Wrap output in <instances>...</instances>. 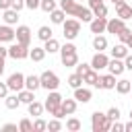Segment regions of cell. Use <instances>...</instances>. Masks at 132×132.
Returning a JSON list of instances; mask_svg holds the SVG:
<instances>
[{"label":"cell","instance_id":"cell-1","mask_svg":"<svg viewBox=\"0 0 132 132\" xmlns=\"http://www.w3.org/2000/svg\"><path fill=\"white\" fill-rule=\"evenodd\" d=\"M111 118L107 113H101V111H93L91 116V130L93 132H109L111 130Z\"/></svg>","mask_w":132,"mask_h":132},{"label":"cell","instance_id":"cell-2","mask_svg":"<svg viewBox=\"0 0 132 132\" xmlns=\"http://www.w3.org/2000/svg\"><path fill=\"white\" fill-rule=\"evenodd\" d=\"M62 35H64V39L66 41H72V39H76V35L80 33V21L78 19H66L64 23H62Z\"/></svg>","mask_w":132,"mask_h":132},{"label":"cell","instance_id":"cell-3","mask_svg":"<svg viewBox=\"0 0 132 132\" xmlns=\"http://www.w3.org/2000/svg\"><path fill=\"white\" fill-rule=\"evenodd\" d=\"M39 80H41V87H43L45 91H56V89L60 87V78H58V74L52 72V70L41 72V74H39Z\"/></svg>","mask_w":132,"mask_h":132},{"label":"cell","instance_id":"cell-4","mask_svg":"<svg viewBox=\"0 0 132 132\" xmlns=\"http://www.w3.org/2000/svg\"><path fill=\"white\" fill-rule=\"evenodd\" d=\"M62 99H64V97L58 93V89H56V91H47V97H45V103H43L45 111H50V113H52L56 107H60V105H62Z\"/></svg>","mask_w":132,"mask_h":132},{"label":"cell","instance_id":"cell-5","mask_svg":"<svg viewBox=\"0 0 132 132\" xmlns=\"http://www.w3.org/2000/svg\"><path fill=\"white\" fill-rule=\"evenodd\" d=\"M8 56L10 58H14V60H25V58H29V45H23V43H12L10 47H8Z\"/></svg>","mask_w":132,"mask_h":132},{"label":"cell","instance_id":"cell-6","mask_svg":"<svg viewBox=\"0 0 132 132\" xmlns=\"http://www.w3.org/2000/svg\"><path fill=\"white\" fill-rule=\"evenodd\" d=\"M6 85H8L10 91L19 93L21 89H25V74H21V72H12V74L6 78Z\"/></svg>","mask_w":132,"mask_h":132},{"label":"cell","instance_id":"cell-7","mask_svg":"<svg viewBox=\"0 0 132 132\" xmlns=\"http://www.w3.org/2000/svg\"><path fill=\"white\" fill-rule=\"evenodd\" d=\"M89 29H91V33H95V35L105 33V31H107V19H105V16H95V19L89 23Z\"/></svg>","mask_w":132,"mask_h":132},{"label":"cell","instance_id":"cell-8","mask_svg":"<svg viewBox=\"0 0 132 132\" xmlns=\"http://www.w3.org/2000/svg\"><path fill=\"white\" fill-rule=\"evenodd\" d=\"M14 33H16V41L19 43H23V45H29L31 43V29L27 25H19L14 29Z\"/></svg>","mask_w":132,"mask_h":132},{"label":"cell","instance_id":"cell-9","mask_svg":"<svg viewBox=\"0 0 132 132\" xmlns=\"http://www.w3.org/2000/svg\"><path fill=\"white\" fill-rule=\"evenodd\" d=\"M107 64H109V58L103 54V52H97L95 56H93V60H91V68L93 70H103V68H107Z\"/></svg>","mask_w":132,"mask_h":132},{"label":"cell","instance_id":"cell-10","mask_svg":"<svg viewBox=\"0 0 132 132\" xmlns=\"http://www.w3.org/2000/svg\"><path fill=\"white\" fill-rule=\"evenodd\" d=\"M16 39V33H14V29L10 27V25H0V43H10V41H14Z\"/></svg>","mask_w":132,"mask_h":132},{"label":"cell","instance_id":"cell-11","mask_svg":"<svg viewBox=\"0 0 132 132\" xmlns=\"http://www.w3.org/2000/svg\"><path fill=\"white\" fill-rule=\"evenodd\" d=\"M124 27H126V21L120 19V16H113V19L107 21V33H111V35H118Z\"/></svg>","mask_w":132,"mask_h":132},{"label":"cell","instance_id":"cell-12","mask_svg":"<svg viewBox=\"0 0 132 132\" xmlns=\"http://www.w3.org/2000/svg\"><path fill=\"white\" fill-rule=\"evenodd\" d=\"M99 78H101V74L97 72V70H89L85 76H82V82H87L89 87H95V89H101V82H99Z\"/></svg>","mask_w":132,"mask_h":132},{"label":"cell","instance_id":"cell-13","mask_svg":"<svg viewBox=\"0 0 132 132\" xmlns=\"http://www.w3.org/2000/svg\"><path fill=\"white\" fill-rule=\"evenodd\" d=\"M74 16H76L78 21H82V23H91V21L95 19L93 10H91V8H87V6H80V4H78V8H76Z\"/></svg>","mask_w":132,"mask_h":132},{"label":"cell","instance_id":"cell-14","mask_svg":"<svg viewBox=\"0 0 132 132\" xmlns=\"http://www.w3.org/2000/svg\"><path fill=\"white\" fill-rule=\"evenodd\" d=\"M107 70L111 72V74H116V76H120L124 70H126V66H124V60H120V58H109V64H107Z\"/></svg>","mask_w":132,"mask_h":132},{"label":"cell","instance_id":"cell-15","mask_svg":"<svg viewBox=\"0 0 132 132\" xmlns=\"http://www.w3.org/2000/svg\"><path fill=\"white\" fill-rule=\"evenodd\" d=\"M91 97H93L91 89H87V87H76V89H74V99H76L78 103H89Z\"/></svg>","mask_w":132,"mask_h":132},{"label":"cell","instance_id":"cell-16","mask_svg":"<svg viewBox=\"0 0 132 132\" xmlns=\"http://www.w3.org/2000/svg\"><path fill=\"white\" fill-rule=\"evenodd\" d=\"M60 54H62V64H64L66 68L78 64V54H76V52H60Z\"/></svg>","mask_w":132,"mask_h":132},{"label":"cell","instance_id":"cell-17","mask_svg":"<svg viewBox=\"0 0 132 132\" xmlns=\"http://www.w3.org/2000/svg\"><path fill=\"white\" fill-rule=\"evenodd\" d=\"M116 16H120V19H124V21L132 19V6H128L126 2L116 4Z\"/></svg>","mask_w":132,"mask_h":132},{"label":"cell","instance_id":"cell-18","mask_svg":"<svg viewBox=\"0 0 132 132\" xmlns=\"http://www.w3.org/2000/svg\"><path fill=\"white\" fill-rule=\"evenodd\" d=\"M2 19H4L6 25H16V21H19V10L6 8V10H2Z\"/></svg>","mask_w":132,"mask_h":132},{"label":"cell","instance_id":"cell-19","mask_svg":"<svg viewBox=\"0 0 132 132\" xmlns=\"http://www.w3.org/2000/svg\"><path fill=\"white\" fill-rule=\"evenodd\" d=\"M126 56H128V45H126V43L120 41V43H116V45L111 47V58H120V60H124Z\"/></svg>","mask_w":132,"mask_h":132},{"label":"cell","instance_id":"cell-20","mask_svg":"<svg viewBox=\"0 0 132 132\" xmlns=\"http://www.w3.org/2000/svg\"><path fill=\"white\" fill-rule=\"evenodd\" d=\"M99 82H101V89H107V91H111V89H116V74H103L101 78H99Z\"/></svg>","mask_w":132,"mask_h":132},{"label":"cell","instance_id":"cell-21","mask_svg":"<svg viewBox=\"0 0 132 132\" xmlns=\"http://www.w3.org/2000/svg\"><path fill=\"white\" fill-rule=\"evenodd\" d=\"M60 8H62L68 16H74V12H76L78 4H76V0H60Z\"/></svg>","mask_w":132,"mask_h":132},{"label":"cell","instance_id":"cell-22","mask_svg":"<svg viewBox=\"0 0 132 132\" xmlns=\"http://www.w3.org/2000/svg\"><path fill=\"white\" fill-rule=\"evenodd\" d=\"M66 16H68V14H66L62 8H56V10H52V12H50V19H52V23H54V25H62V23L66 21Z\"/></svg>","mask_w":132,"mask_h":132},{"label":"cell","instance_id":"cell-23","mask_svg":"<svg viewBox=\"0 0 132 132\" xmlns=\"http://www.w3.org/2000/svg\"><path fill=\"white\" fill-rule=\"evenodd\" d=\"M93 50L105 52V50H107V37H105V35H95V37H93Z\"/></svg>","mask_w":132,"mask_h":132},{"label":"cell","instance_id":"cell-24","mask_svg":"<svg viewBox=\"0 0 132 132\" xmlns=\"http://www.w3.org/2000/svg\"><path fill=\"white\" fill-rule=\"evenodd\" d=\"M39 87H41V80H39V76H35V74H29V76H25V89L37 91Z\"/></svg>","mask_w":132,"mask_h":132},{"label":"cell","instance_id":"cell-25","mask_svg":"<svg viewBox=\"0 0 132 132\" xmlns=\"http://www.w3.org/2000/svg\"><path fill=\"white\" fill-rule=\"evenodd\" d=\"M19 99H21V103L29 105L31 101H35V91H31V89H21V91H19Z\"/></svg>","mask_w":132,"mask_h":132},{"label":"cell","instance_id":"cell-26","mask_svg":"<svg viewBox=\"0 0 132 132\" xmlns=\"http://www.w3.org/2000/svg\"><path fill=\"white\" fill-rule=\"evenodd\" d=\"M27 109H29V116H35V118H39L41 113H43V103H39V101H31L29 105H27Z\"/></svg>","mask_w":132,"mask_h":132},{"label":"cell","instance_id":"cell-27","mask_svg":"<svg viewBox=\"0 0 132 132\" xmlns=\"http://www.w3.org/2000/svg\"><path fill=\"white\" fill-rule=\"evenodd\" d=\"M45 47H33V50H29V58L33 60V62H41L43 58H45Z\"/></svg>","mask_w":132,"mask_h":132},{"label":"cell","instance_id":"cell-28","mask_svg":"<svg viewBox=\"0 0 132 132\" xmlns=\"http://www.w3.org/2000/svg\"><path fill=\"white\" fill-rule=\"evenodd\" d=\"M76 99H62V109L66 111V116H72L76 111Z\"/></svg>","mask_w":132,"mask_h":132},{"label":"cell","instance_id":"cell-29","mask_svg":"<svg viewBox=\"0 0 132 132\" xmlns=\"http://www.w3.org/2000/svg\"><path fill=\"white\" fill-rule=\"evenodd\" d=\"M43 43H45L43 47H45V52H47V54H56V52H60V41H58V39L50 37V39H47V41H43Z\"/></svg>","mask_w":132,"mask_h":132},{"label":"cell","instance_id":"cell-30","mask_svg":"<svg viewBox=\"0 0 132 132\" xmlns=\"http://www.w3.org/2000/svg\"><path fill=\"white\" fill-rule=\"evenodd\" d=\"M130 89H132V82H130V80H126V78H122V80H118V82H116V91H118L120 95L130 93Z\"/></svg>","mask_w":132,"mask_h":132},{"label":"cell","instance_id":"cell-31","mask_svg":"<svg viewBox=\"0 0 132 132\" xmlns=\"http://www.w3.org/2000/svg\"><path fill=\"white\" fill-rule=\"evenodd\" d=\"M4 105H6L8 109H16V107L21 105V99H19V93H14V95H6V99H4Z\"/></svg>","mask_w":132,"mask_h":132},{"label":"cell","instance_id":"cell-32","mask_svg":"<svg viewBox=\"0 0 132 132\" xmlns=\"http://www.w3.org/2000/svg\"><path fill=\"white\" fill-rule=\"evenodd\" d=\"M80 128H82V124H80L78 118H68V120H66V130H70V132H78Z\"/></svg>","mask_w":132,"mask_h":132},{"label":"cell","instance_id":"cell-33","mask_svg":"<svg viewBox=\"0 0 132 132\" xmlns=\"http://www.w3.org/2000/svg\"><path fill=\"white\" fill-rule=\"evenodd\" d=\"M37 37H39L41 41H47V39L52 37V27H47V25H41V27L37 29Z\"/></svg>","mask_w":132,"mask_h":132},{"label":"cell","instance_id":"cell-34","mask_svg":"<svg viewBox=\"0 0 132 132\" xmlns=\"http://www.w3.org/2000/svg\"><path fill=\"white\" fill-rule=\"evenodd\" d=\"M19 130H21V132H33V122H31L29 118H23V120L19 122Z\"/></svg>","mask_w":132,"mask_h":132},{"label":"cell","instance_id":"cell-35","mask_svg":"<svg viewBox=\"0 0 132 132\" xmlns=\"http://www.w3.org/2000/svg\"><path fill=\"white\" fill-rule=\"evenodd\" d=\"M118 39L122 41V43H128L130 39H132V29H128V27H124L120 33H118Z\"/></svg>","mask_w":132,"mask_h":132},{"label":"cell","instance_id":"cell-36","mask_svg":"<svg viewBox=\"0 0 132 132\" xmlns=\"http://www.w3.org/2000/svg\"><path fill=\"white\" fill-rule=\"evenodd\" d=\"M68 85H70L72 89L80 87V85H82V76H80V74H76V72H74V74H70V76H68Z\"/></svg>","mask_w":132,"mask_h":132},{"label":"cell","instance_id":"cell-37","mask_svg":"<svg viewBox=\"0 0 132 132\" xmlns=\"http://www.w3.org/2000/svg\"><path fill=\"white\" fill-rule=\"evenodd\" d=\"M39 8L43 12H52V10H56V0H41Z\"/></svg>","mask_w":132,"mask_h":132},{"label":"cell","instance_id":"cell-38","mask_svg":"<svg viewBox=\"0 0 132 132\" xmlns=\"http://www.w3.org/2000/svg\"><path fill=\"white\" fill-rule=\"evenodd\" d=\"M43 130H47V122L41 120V118H37L33 122V132H43Z\"/></svg>","mask_w":132,"mask_h":132},{"label":"cell","instance_id":"cell-39","mask_svg":"<svg viewBox=\"0 0 132 132\" xmlns=\"http://www.w3.org/2000/svg\"><path fill=\"white\" fill-rule=\"evenodd\" d=\"M47 130H50V132H58V130H62V122H60V118L50 120V122H47Z\"/></svg>","mask_w":132,"mask_h":132},{"label":"cell","instance_id":"cell-40","mask_svg":"<svg viewBox=\"0 0 132 132\" xmlns=\"http://www.w3.org/2000/svg\"><path fill=\"white\" fill-rule=\"evenodd\" d=\"M91 10H93L95 16H107V6H105V4H97V6H93Z\"/></svg>","mask_w":132,"mask_h":132},{"label":"cell","instance_id":"cell-41","mask_svg":"<svg viewBox=\"0 0 132 132\" xmlns=\"http://www.w3.org/2000/svg\"><path fill=\"white\" fill-rule=\"evenodd\" d=\"M89 70H91V64H85V62H82V64H76V74L85 76V74H87Z\"/></svg>","mask_w":132,"mask_h":132},{"label":"cell","instance_id":"cell-42","mask_svg":"<svg viewBox=\"0 0 132 132\" xmlns=\"http://www.w3.org/2000/svg\"><path fill=\"white\" fill-rule=\"evenodd\" d=\"M39 4H41V0H25V8H29V10L39 8Z\"/></svg>","mask_w":132,"mask_h":132},{"label":"cell","instance_id":"cell-43","mask_svg":"<svg viewBox=\"0 0 132 132\" xmlns=\"http://www.w3.org/2000/svg\"><path fill=\"white\" fill-rule=\"evenodd\" d=\"M107 116L116 122V120H120V109H118V107H109V109H107Z\"/></svg>","mask_w":132,"mask_h":132},{"label":"cell","instance_id":"cell-44","mask_svg":"<svg viewBox=\"0 0 132 132\" xmlns=\"http://www.w3.org/2000/svg\"><path fill=\"white\" fill-rule=\"evenodd\" d=\"M10 8H14V10H23V8H25V0H10Z\"/></svg>","mask_w":132,"mask_h":132},{"label":"cell","instance_id":"cell-45","mask_svg":"<svg viewBox=\"0 0 132 132\" xmlns=\"http://www.w3.org/2000/svg\"><path fill=\"white\" fill-rule=\"evenodd\" d=\"M50 116H54V118H60V120H62V118L66 116V111H64V109H62V105H60V107H56V109H54Z\"/></svg>","mask_w":132,"mask_h":132},{"label":"cell","instance_id":"cell-46","mask_svg":"<svg viewBox=\"0 0 132 132\" xmlns=\"http://www.w3.org/2000/svg\"><path fill=\"white\" fill-rule=\"evenodd\" d=\"M111 132H124V124L122 122H111Z\"/></svg>","mask_w":132,"mask_h":132},{"label":"cell","instance_id":"cell-47","mask_svg":"<svg viewBox=\"0 0 132 132\" xmlns=\"http://www.w3.org/2000/svg\"><path fill=\"white\" fill-rule=\"evenodd\" d=\"M8 85L6 82H0V99H6V95H8Z\"/></svg>","mask_w":132,"mask_h":132},{"label":"cell","instance_id":"cell-48","mask_svg":"<svg viewBox=\"0 0 132 132\" xmlns=\"http://www.w3.org/2000/svg\"><path fill=\"white\" fill-rule=\"evenodd\" d=\"M124 66H126V70H132V54H128L124 58Z\"/></svg>","mask_w":132,"mask_h":132},{"label":"cell","instance_id":"cell-49","mask_svg":"<svg viewBox=\"0 0 132 132\" xmlns=\"http://www.w3.org/2000/svg\"><path fill=\"white\" fill-rule=\"evenodd\" d=\"M2 130H4V132H12V130H19V126H16V124H4Z\"/></svg>","mask_w":132,"mask_h":132},{"label":"cell","instance_id":"cell-50","mask_svg":"<svg viewBox=\"0 0 132 132\" xmlns=\"http://www.w3.org/2000/svg\"><path fill=\"white\" fill-rule=\"evenodd\" d=\"M10 8V0H0V10H6Z\"/></svg>","mask_w":132,"mask_h":132},{"label":"cell","instance_id":"cell-51","mask_svg":"<svg viewBox=\"0 0 132 132\" xmlns=\"http://www.w3.org/2000/svg\"><path fill=\"white\" fill-rule=\"evenodd\" d=\"M6 56H8V47L0 45V58H6Z\"/></svg>","mask_w":132,"mask_h":132},{"label":"cell","instance_id":"cell-52","mask_svg":"<svg viewBox=\"0 0 132 132\" xmlns=\"http://www.w3.org/2000/svg\"><path fill=\"white\" fill-rule=\"evenodd\" d=\"M87 2H89V8H93L97 4H103V0H87Z\"/></svg>","mask_w":132,"mask_h":132},{"label":"cell","instance_id":"cell-53","mask_svg":"<svg viewBox=\"0 0 132 132\" xmlns=\"http://www.w3.org/2000/svg\"><path fill=\"white\" fill-rule=\"evenodd\" d=\"M124 132H132V120L128 124H124Z\"/></svg>","mask_w":132,"mask_h":132},{"label":"cell","instance_id":"cell-54","mask_svg":"<svg viewBox=\"0 0 132 132\" xmlns=\"http://www.w3.org/2000/svg\"><path fill=\"white\" fill-rule=\"evenodd\" d=\"M4 74V58H0V76Z\"/></svg>","mask_w":132,"mask_h":132},{"label":"cell","instance_id":"cell-55","mask_svg":"<svg viewBox=\"0 0 132 132\" xmlns=\"http://www.w3.org/2000/svg\"><path fill=\"white\" fill-rule=\"evenodd\" d=\"M111 2H113V6H116V4H122V2H126V0H111Z\"/></svg>","mask_w":132,"mask_h":132},{"label":"cell","instance_id":"cell-56","mask_svg":"<svg viewBox=\"0 0 132 132\" xmlns=\"http://www.w3.org/2000/svg\"><path fill=\"white\" fill-rule=\"evenodd\" d=\"M126 45H128V50H132V39H130V41H128Z\"/></svg>","mask_w":132,"mask_h":132},{"label":"cell","instance_id":"cell-57","mask_svg":"<svg viewBox=\"0 0 132 132\" xmlns=\"http://www.w3.org/2000/svg\"><path fill=\"white\" fill-rule=\"evenodd\" d=\"M130 120H132V109H130Z\"/></svg>","mask_w":132,"mask_h":132}]
</instances>
